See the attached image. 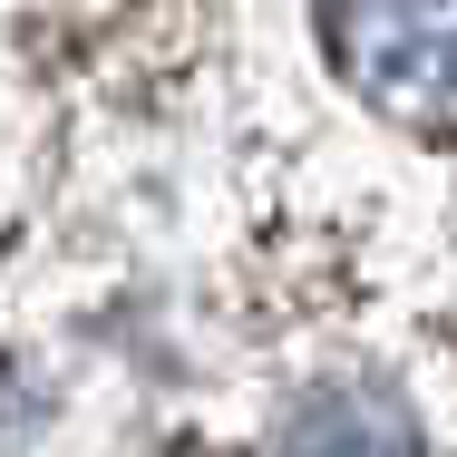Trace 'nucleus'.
<instances>
[{
  "instance_id": "obj_1",
  "label": "nucleus",
  "mask_w": 457,
  "mask_h": 457,
  "mask_svg": "<svg viewBox=\"0 0 457 457\" xmlns=\"http://www.w3.org/2000/svg\"><path fill=\"white\" fill-rule=\"evenodd\" d=\"M351 59L399 107H457V0H341Z\"/></svg>"
}]
</instances>
